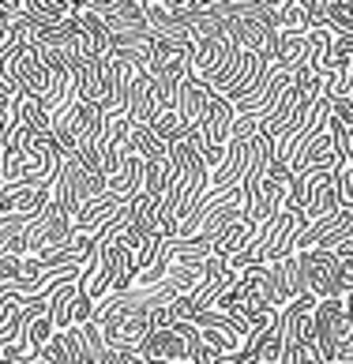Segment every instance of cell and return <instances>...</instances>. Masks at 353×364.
<instances>
[{
  "instance_id": "6da1fadb",
  "label": "cell",
  "mask_w": 353,
  "mask_h": 364,
  "mask_svg": "<svg viewBox=\"0 0 353 364\" xmlns=\"http://www.w3.org/2000/svg\"><path fill=\"white\" fill-rule=\"evenodd\" d=\"M211 312L241 316L252 331L267 327V323L278 316L275 289H270V271H267V267H248V271H241L233 286H229L218 301H214Z\"/></svg>"
},
{
  "instance_id": "7a4b0ae2",
  "label": "cell",
  "mask_w": 353,
  "mask_h": 364,
  "mask_svg": "<svg viewBox=\"0 0 353 364\" xmlns=\"http://www.w3.org/2000/svg\"><path fill=\"white\" fill-rule=\"evenodd\" d=\"M349 327H353V319L346 316L342 296L316 301V308H312V342H316L323 364H334L338 349H342L346 338H349Z\"/></svg>"
},
{
  "instance_id": "3957f363",
  "label": "cell",
  "mask_w": 353,
  "mask_h": 364,
  "mask_svg": "<svg viewBox=\"0 0 353 364\" xmlns=\"http://www.w3.org/2000/svg\"><path fill=\"white\" fill-rule=\"evenodd\" d=\"M68 240H72V218H68V214L53 203V199H49V207L23 229L26 255H38V259H42V255L60 252ZM26 255H23V259H26Z\"/></svg>"
},
{
  "instance_id": "277c9868",
  "label": "cell",
  "mask_w": 353,
  "mask_h": 364,
  "mask_svg": "<svg viewBox=\"0 0 353 364\" xmlns=\"http://www.w3.org/2000/svg\"><path fill=\"white\" fill-rule=\"evenodd\" d=\"M192 38H162L154 34V53H151V75L158 83H181L184 75H192Z\"/></svg>"
},
{
  "instance_id": "5b68a950",
  "label": "cell",
  "mask_w": 353,
  "mask_h": 364,
  "mask_svg": "<svg viewBox=\"0 0 353 364\" xmlns=\"http://www.w3.org/2000/svg\"><path fill=\"white\" fill-rule=\"evenodd\" d=\"M297 267H301V278H305V293H312L316 301L342 296V289H338V259L331 252H320V248L297 252Z\"/></svg>"
},
{
  "instance_id": "8992f818",
  "label": "cell",
  "mask_w": 353,
  "mask_h": 364,
  "mask_svg": "<svg viewBox=\"0 0 353 364\" xmlns=\"http://www.w3.org/2000/svg\"><path fill=\"white\" fill-rule=\"evenodd\" d=\"M290 181H293V173L282 166L278 158H270L267 169H263V177H260V184H255V214H252V225L275 218V214L282 210V203H286V192H290Z\"/></svg>"
},
{
  "instance_id": "52a82bcc",
  "label": "cell",
  "mask_w": 353,
  "mask_h": 364,
  "mask_svg": "<svg viewBox=\"0 0 353 364\" xmlns=\"http://www.w3.org/2000/svg\"><path fill=\"white\" fill-rule=\"evenodd\" d=\"M98 158H102L105 181H110L113 173H120L125 158H132V120L125 113L105 117V128H102V136H98Z\"/></svg>"
},
{
  "instance_id": "ba28073f",
  "label": "cell",
  "mask_w": 353,
  "mask_h": 364,
  "mask_svg": "<svg viewBox=\"0 0 353 364\" xmlns=\"http://www.w3.org/2000/svg\"><path fill=\"white\" fill-rule=\"evenodd\" d=\"M102 327V338L105 346L113 349H139V342L151 334V312H110L102 319H94Z\"/></svg>"
},
{
  "instance_id": "9c48e42d",
  "label": "cell",
  "mask_w": 353,
  "mask_h": 364,
  "mask_svg": "<svg viewBox=\"0 0 353 364\" xmlns=\"http://www.w3.org/2000/svg\"><path fill=\"white\" fill-rule=\"evenodd\" d=\"M237 222H241V196H237V199H229L226 207L214 210L211 218L199 225V233H196V237L176 240V248H181V252H211V248L218 245V240H222V237H226Z\"/></svg>"
},
{
  "instance_id": "30bf717a",
  "label": "cell",
  "mask_w": 353,
  "mask_h": 364,
  "mask_svg": "<svg viewBox=\"0 0 353 364\" xmlns=\"http://www.w3.org/2000/svg\"><path fill=\"white\" fill-rule=\"evenodd\" d=\"M135 353H139L143 364H188V346H184V338H181V331H176V327L151 331L139 342Z\"/></svg>"
},
{
  "instance_id": "8fae6325",
  "label": "cell",
  "mask_w": 353,
  "mask_h": 364,
  "mask_svg": "<svg viewBox=\"0 0 353 364\" xmlns=\"http://www.w3.org/2000/svg\"><path fill=\"white\" fill-rule=\"evenodd\" d=\"M267 271H270L275 304H278V312H282L290 301H297V296L305 293V278H301V267H297V255H290V259H278V263H267Z\"/></svg>"
},
{
  "instance_id": "7c38bea8",
  "label": "cell",
  "mask_w": 353,
  "mask_h": 364,
  "mask_svg": "<svg viewBox=\"0 0 353 364\" xmlns=\"http://www.w3.org/2000/svg\"><path fill=\"white\" fill-rule=\"evenodd\" d=\"M75 282H79V278L64 282V286H57V289H53V296H49V316H53V327H57V334L72 327V308H75V293H79Z\"/></svg>"
},
{
  "instance_id": "4fadbf2b",
  "label": "cell",
  "mask_w": 353,
  "mask_h": 364,
  "mask_svg": "<svg viewBox=\"0 0 353 364\" xmlns=\"http://www.w3.org/2000/svg\"><path fill=\"white\" fill-rule=\"evenodd\" d=\"M252 237H255V225L237 222V225H233V229H229V233L218 240V245L211 248V255H214V259H222V263H229V259H237V255L252 245Z\"/></svg>"
},
{
  "instance_id": "5bb4252c",
  "label": "cell",
  "mask_w": 353,
  "mask_h": 364,
  "mask_svg": "<svg viewBox=\"0 0 353 364\" xmlns=\"http://www.w3.org/2000/svg\"><path fill=\"white\" fill-rule=\"evenodd\" d=\"M132 154L139 158V161H166L169 146L162 143L147 124H132Z\"/></svg>"
},
{
  "instance_id": "9a60e30c",
  "label": "cell",
  "mask_w": 353,
  "mask_h": 364,
  "mask_svg": "<svg viewBox=\"0 0 353 364\" xmlns=\"http://www.w3.org/2000/svg\"><path fill=\"white\" fill-rule=\"evenodd\" d=\"M154 132V136L166 143V146H173V143H184V136H188V124H184V117L176 113V109H166V113H158L151 124H147Z\"/></svg>"
},
{
  "instance_id": "2e32d148",
  "label": "cell",
  "mask_w": 353,
  "mask_h": 364,
  "mask_svg": "<svg viewBox=\"0 0 353 364\" xmlns=\"http://www.w3.org/2000/svg\"><path fill=\"white\" fill-rule=\"evenodd\" d=\"M323 26L331 34H353V0H323Z\"/></svg>"
},
{
  "instance_id": "e0dca14e",
  "label": "cell",
  "mask_w": 353,
  "mask_h": 364,
  "mask_svg": "<svg viewBox=\"0 0 353 364\" xmlns=\"http://www.w3.org/2000/svg\"><path fill=\"white\" fill-rule=\"evenodd\" d=\"M334 259H338V289L353 293V252L349 248H338Z\"/></svg>"
},
{
  "instance_id": "ac0fdd59",
  "label": "cell",
  "mask_w": 353,
  "mask_h": 364,
  "mask_svg": "<svg viewBox=\"0 0 353 364\" xmlns=\"http://www.w3.org/2000/svg\"><path fill=\"white\" fill-rule=\"evenodd\" d=\"M331 120L338 128H346V132H353V98H331Z\"/></svg>"
},
{
  "instance_id": "d6986e66",
  "label": "cell",
  "mask_w": 353,
  "mask_h": 364,
  "mask_svg": "<svg viewBox=\"0 0 353 364\" xmlns=\"http://www.w3.org/2000/svg\"><path fill=\"white\" fill-rule=\"evenodd\" d=\"M19 274H23V259L11 255V252H4L0 255V289L11 286V282H19Z\"/></svg>"
},
{
  "instance_id": "ffe728a7",
  "label": "cell",
  "mask_w": 353,
  "mask_h": 364,
  "mask_svg": "<svg viewBox=\"0 0 353 364\" xmlns=\"http://www.w3.org/2000/svg\"><path fill=\"white\" fill-rule=\"evenodd\" d=\"M98 364H143L139 353H132V349H113V346H105L102 349V357Z\"/></svg>"
},
{
  "instance_id": "44dd1931",
  "label": "cell",
  "mask_w": 353,
  "mask_h": 364,
  "mask_svg": "<svg viewBox=\"0 0 353 364\" xmlns=\"http://www.w3.org/2000/svg\"><path fill=\"white\" fill-rule=\"evenodd\" d=\"M38 360H46V364H68V353H64V342L60 338H53L46 349H42V357Z\"/></svg>"
},
{
  "instance_id": "7402d4cb",
  "label": "cell",
  "mask_w": 353,
  "mask_h": 364,
  "mask_svg": "<svg viewBox=\"0 0 353 364\" xmlns=\"http://www.w3.org/2000/svg\"><path fill=\"white\" fill-rule=\"evenodd\" d=\"M11 34H16V19H11V11H8V0H0V46H4Z\"/></svg>"
},
{
  "instance_id": "603a6c76",
  "label": "cell",
  "mask_w": 353,
  "mask_h": 364,
  "mask_svg": "<svg viewBox=\"0 0 353 364\" xmlns=\"http://www.w3.org/2000/svg\"><path fill=\"white\" fill-rule=\"evenodd\" d=\"M8 136H11V120H8L4 113H0V151L8 146Z\"/></svg>"
},
{
  "instance_id": "cb8c5ba5",
  "label": "cell",
  "mask_w": 353,
  "mask_h": 364,
  "mask_svg": "<svg viewBox=\"0 0 353 364\" xmlns=\"http://www.w3.org/2000/svg\"><path fill=\"white\" fill-rule=\"evenodd\" d=\"M248 364H260V360H248Z\"/></svg>"
}]
</instances>
